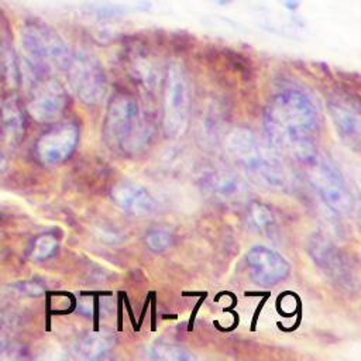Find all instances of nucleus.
<instances>
[{"label": "nucleus", "mask_w": 361, "mask_h": 361, "mask_svg": "<svg viewBox=\"0 0 361 361\" xmlns=\"http://www.w3.org/2000/svg\"><path fill=\"white\" fill-rule=\"evenodd\" d=\"M79 141V130L73 123L56 124L45 131L35 142V155L47 166L65 162L75 151Z\"/></svg>", "instance_id": "10"}, {"label": "nucleus", "mask_w": 361, "mask_h": 361, "mask_svg": "<svg viewBox=\"0 0 361 361\" xmlns=\"http://www.w3.org/2000/svg\"><path fill=\"white\" fill-rule=\"evenodd\" d=\"M58 250V238L52 233L39 234L31 244L30 258L32 261H44L51 258Z\"/></svg>", "instance_id": "20"}, {"label": "nucleus", "mask_w": 361, "mask_h": 361, "mask_svg": "<svg viewBox=\"0 0 361 361\" xmlns=\"http://www.w3.org/2000/svg\"><path fill=\"white\" fill-rule=\"evenodd\" d=\"M306 252L314 265L337 289L351 293L355 290L357 281L348 257L324 234L313 233L307 237Z\"/></svg>", "instance_id": "7"}, {"label": "nucleus", "mask_w": 361, "mask_h": 361, "mask_svg": "<svg viewBox=\"0 0 361 361\" xmlns=\"http://www.w3.org/2000/svg\"><path fill=\"white\" fill-rule=\"evenodd\" d=\"M279 1L289 11H296L300 7V3H302V0H279Z\"/></svg>", "instance_id": "23"}, {"label": "nucleus", "mask_w": 361, "mask_h": 361, "mask_svg": "<svg viewBox=\"0 0 361 361\" xmlns=\"http://www.w3.org/2000/svg\"><path fill=\"white\" fill-rule=\"evenodd\" d=\"M173 237L169 231L164 228H154L147 233L145 235V244L148 250L154 252H164L172 247Z\"/></svg>", "instance_id": "21"}, {"label": "nucleus", "mask_w": 361, "mask_h": 361, "mask_svg": "<svg viewBox=\"0 0 361 361\" xmlns=\"http://www.w3.org/2000/svg\"><path fill=\"white\" fill-rule=\"evenodd\" d=\"M114 345V338L106 333H87L76 340L73 353L82 360H102L106 358Z\"/></svg>", "instance_id": "17"}, {"label": "nucleus", "mask_w": 361, "mask_h": 361, "mask_svg": "<svg viewBox=\"0 0 361 361\" xmlns=\"http://www.w3.org/2000/svg\"><path fill=\"white\" fill-rule=\"evenodd\" d=\"M247 220L251 224L250 227H252L261 233L269 231L275 224V216H274L272 210L268 206L258 203V202H252L248 206Z\"/></svg>", "instance_id": "19"}, {"label": "nucleus", "mask_w": 361, "mask_h": 361, "mask_svg": "<svg viewBox=\"0 0 361 361\" xmlns=\"http://www.w3.org/2000/svg\"><path fill=\"white\" fill-rule=\"evenodd\" d=\"M0 78L8 87H17L21 80L17 51L4 20H0Z\"/></svg>", "instance_id": "16"}, {"label": "nucleus", "mask_w": 361, "mask_h": 361, "mask_svg": "<svg viewBox=\"0 0 361 361\" xmlns=\"http://www.w3.org/2000/svg\"><path fill=\"white\" fill-rule=\"evenodd\" d=\"M25 133V113L16 97H7L0 106V135L8 145H18Z\"/></svg>", "instance_id": "15"}, {"label": "nucleus", "mask_w": 361, "mask_h": 361, "mask_svg": "<svg viewBox=\"0 0 361 361\" xmlns=\"http://www.w3.org/2000/svg\"><path fill=\"white\" fill-rule=\"evenodd\" d=\"M226 151L254 183L269 190H285L289 179L278 154L262 144L247 127H235L226 137Z\"/></svg>", "instance_id": "2"}, {"label": "nucleus", "mask_w": 361, "mask_h": 361, "mask_svg": "<svg viewBox=\"0 0 361 361\" xmlns=\"http://www.w3.org/2000/svg\"><path fill=\"white\" fill-rule=\"evenodd\" d=\"M147 354L154 360H165V361H188L193 358L186 348L175 344L166 343H155L147 347Z\"/></svg>", "instance_id": "18"}, {"label": "nucleus", "mask_w": 361, "mask_h": 361, "mask_svg": "<svg viewBox=\"0 0 361 361\" xmlns=\"http://www.w3.org/2000/svg\"><path fill=\"white\" fill-rule=\"evenodd\" d=\"M76 96L86 104L100 103L107 93V80L99 61L87 52H72L65 69Z\"/></svg>", "instance_id": "8"}, {"label": "nucleus", "mask_w": 361, "mask_h": 361, "mask_svg": "<svg viewBox=\"0 0 361 361\" xmlns=\"http://www.w3.org/2000/svg\"><path fill=\"white\" fill-rule=\"evenodd\" d=\"M21 45L30 79L65 72L72 55L63 38L37 18L27 20L21 27Z\"/></svg>", "instance_id": "4"}, {"label": "nucleus", "mask_w": 361, "mask_h": 361, "mask_svg": "<svg viewBox=\"0 0 361 361\" xmlns=\"http://www.w3.org/2000/svg\"><path fill=\"white\" fill-rule=\"evenodd\" d=\"M327 107L340 138L350 148L358 149L361 142V117L358 106L347 97L336 96L327 103Z\"/></svg>", "instance_id": "12"}, {"label": "nucleus", "mask_w": 361, "mask_h": 361, "mask_svg": "<svg viewBox=\"0 0 361 361\" xmlns=\"http://www.w3.org/2000/svg\"><path fill=\"white\" fill-rule=\"evenodd\" d=\"M319 111L302 90L288 87L276 92L264 110L267 144L296 164L305 162L316 151Z\"/></svg>", "instance_id": "1"}, {"label": "nucleus", "mask_w": 361, "mask_h": 361, "mask_svg": "<svg viewBox=\"0 0 361 361\" xmlns=\"http://www.w3.org/2000/svg\"><path fill=\"white\" fill-rule=\"evenodd\" d=\"M206 189L223 203H241L248 197L244 180L227 169H213L203 176Z\"/></svg>", "instance_id": "14"}, {"label": "nucleus", "mask_w": 361, "mask_h": 361, "mask_svg": "<svg viewBox=\"0 0 361 361\" xmlns=\"http://www.w3.org/2000/svg\"><path fill=\"white\" fill-rule=\"evenodd\" d=\"M110 197L123 212L137 217L148 216L157 207V202L149 190L130 180L117 182L110 190Z\"/></svg>", "instance_id": "13"}, {"label": "nucleus", "mask_w": 361, "mask_h": 361, "mask_svg": "<svg viewBox=\"0 0 361 361\" xmlns=\"http://www.w3.org/2000/svg\"><path fill=\"white\" fill-rule=\"evenodd\" d=\"M103 134L111 148L133 157L151 144L154 128L138 102L133 96L118 92L107 103Z\"/></svg>", "instance_id": "3"}, {"label": "nucleus", "mask_w": 361, "mask_h": 361, "mask_svg": "<svg viewBox=\"0 0 361 361\" xmlns=\"http://www.w3.org/2000/svg\"><path fill=\"white\" fill-rule=\"evenodd\" d=\"M300 166L309 183L329 209L341 216H347L353 212V195L343 173L329 157L316 151L310 158L302 162Z\"/></svg>", "instance_id": "5"}, {"label": "nucleus", "mask_w": 361, "mask_h": 361, "mask_svg": "<svg viewBox=\"0 0 361 361\" xmlns=\"http://www.w3.org/2000/svg\"><path fill=\"white\" fill-rule=\"evenodd\" d=\"M20 292L24 295H30V296H38V295H41L42 288L34 282H23L20 285Z\"/></svg>", "instance_id": "22"}, {"label": "nucleus", "mask_w": 361, "mask_h": 361, "mask_svg": "<svg viewBox=\"0 0 361 361\" xmlns=\"http://www.w3.org/2000/svg\"><path fill=\"white\" fill-rule=\"evenodd\" d=\"M213 3H216V4H219V6H227V4H230V3H233V1H235V0H212Z\"/></svg>", "instance_id": "24"}, {"label": "nucleus", "mask_w": 361, "mask_h": 361, "mask_svg": "<svg viewBox=\"0 0 361 361\" xmlns=\"http://www.w3.org/2000/svg\"><path fill=\"white\" fill-rule=\"evenodd\" d=\"M4 347H6V340L0 337V353L4 350Z\"/></svg>", "instance_id": "25"}, {"label": "nucleus", "mask_w": 361, "mask_h": 361, "mask_svg": "<svg viewBox=\"0 0 361 361\" xmlns=\"http://www.w3.org/2000/svg\"><path fill=\"white\" fill-rule=\"evenodd\" d=\"M245 261L252 281L264 286L281 282L290 271L288 261L281 254L264 245L252 247L247 252Z\"/></svg>", "instance_id": "11"}, {"label": "nucleus", "mask_w": 361, "mask_h": 361, "mask_svg": "<svg viewBox=\"0 0 361 361\" xmlns=\"http://www.w3.org/2000/svg\"><path fill=\"white\" fill-rule=\"evenodd\" d=\"M27 111L38 123H52L63 113L68 96L61 83L49 76L30 79Z\"/></svg>", "instance_id": "9"}, {"label": "nucleus", "mask_w": 361, "mask_h": 361, "mask_svg": "<svg viewBox=\"0 0 361 361\" xmlns=\"http://www.w3.org/2000/svg\"><path fill=\"white\" fill-rule=\"evenodd\" d=\"M190 90L183 65L172 61L165 72L162 97V130L168 137H179L189 123Z\"/></svg>", "instance_id": "6"}]
</instances>
